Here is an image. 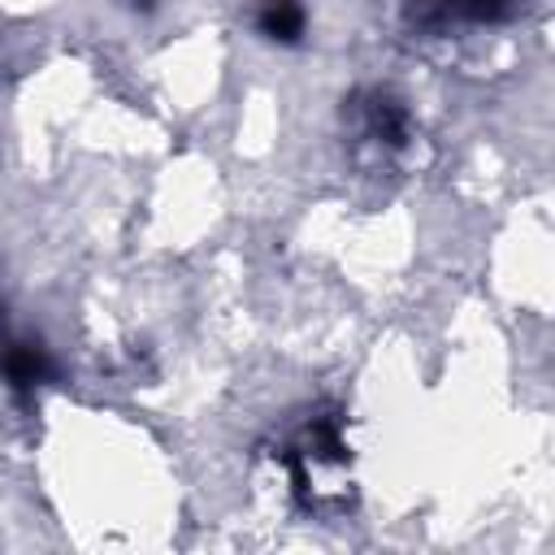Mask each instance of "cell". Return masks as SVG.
<instances>
[{
    "label": "cell",
    "mask_w": 555,
    "mask_h": 555,
    "mask_svg": "<svg viewBox=\"0 0 555 555\" xmlns=\"http://www.w3.org/2000/svg\"><path fill=\"white\" fill-rule=\"evenodd\" d=\"M269 455L282 464L291 499L308 516H338L351 507V447L343 438V408H308Z\"/></svg>",
    "instance_id": "obj_1"
},
{
    "label": "cell",
    "mask_w": 555,
    "mask_h": 555,
    "mask_svg": "<svg viewBox=\"0 0 555 555\" xmlns=\"http://www.w3.org/2000/svg\"><path fill=\"white\" fill-rule=\"evenodd\" d=\"M343 139L360 169H395L416 143V117L395 87L364 82L343 95Z\"/></svg>",
    "instance_id": "obj_2"
},
{
    "label": "cell",
    "mask_w": 555,
    "mask_h": 555,
    "mask_svg": "<svg viewBox=\"0 0 555 555\" xmlns=\"http://www.w3.org/2000/svg\"><path fill=\"white\" fill-rule=\"evenodd\" d=\"M382 4L399 39L429 48V43H451L477 30L512 26L538 0H382Z\"/></svg>",
    "instance_id": "obj_3"
},
{
    "label": "cell",
    "mask_w": 555,
    "mask_h": 555,
    "mask_svg": "<svg viewBox=\"0 0 555 555\" xmlns=\"http://www.w3.org/2000/svg\"><path fill=\"white\" fill-rule=\"evenodd\" d=\"M52 373H56L52 356L39 343H30V338H0V377H4V386L22 403H30L52 382Z\"/></svg>",
    "instance_id": "obj_4"
},
{
    "label": "cell",
    "mask_w": 555,
    "mask_h": 555,
    "mask_svg": "<svg viewBox=\"0 0 555 555\" xmlns=\"http://www.w3.org/2000/svg\"><path fill=\"white\" fill-rule=\"evenodd\" d=\"M251 30L264 43L295 48L308 35V9H304V0H256L251 4Z\"/></svg>",
    "instance_id": "obj_5"
},
{
    "label": "cell",
    "mask_w": 555,
    "mask_h": 555,
    "mask_svg": "<svg viewBox=\"0 0 555 555\" xmlns=\"http://www.w3.org/2000/svg\"><path fill=\"white\" fill-rule=\"evenodd\" d=\"M130 4H139V0H130Z\"/></svg>",
    "instance_id": "obj_6"
}]
</instances>
